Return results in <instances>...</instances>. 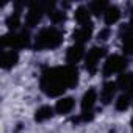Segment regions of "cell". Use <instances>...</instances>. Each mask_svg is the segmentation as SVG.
I'll return each mask as SVG.
<instances>
[{
    "instance_id": "1",
    "label": "cell",
    "mask_w": 133,
    "mask_h": 133,
    "mask_svg": "<svg viewBox=\"0 0 133 133\" xmlns=\"http://www.w3.org/2000/svg\"><path fill=\"white\" fill-rule=\"evenodd\" d=\"M78 83V71L75 66L49 68L41 75V89L50 97L63 94L66 89L74 88Z\"/></svg>"
},
{
    "instance_id": "2",
    "label": "cell",
    "mask_w": 133,
    "mask_h": 133,
    "mask_svg": "<svg viewBox=\"0 0 133 133\" xmlns=\"http://www.w3.org/2000/svg\"><path fill=\"white\" fill-rule=\"evenodd\" d=\"M63 42V33L56 27H45L39 30V33L35 36V49L36 50H49L56 49Z\"/></svg>"
},
{
    "instance_id": "3",
    "label": "cell",
    "mask_w": 133,
    "mask_h": 133,
    "mask_svg": "<svg viewBox=\"0 0 133 133\" xmlns=\"http://www.w3.org/2000/svg\"><path fill=\"white\" fill-rule=\"evenodd\" d=\"M30 45V36L27 31H21V33H8L2 38V47H10L11 50H17V49H24Z\"/></svg>"
},
{
    "instance_id": "4",
    "label": "cell",
    "mask_w": 133,
    "mask_h": 133,
    "mask_svg": "<svg viewBox=\"0 0 133 133\" xmlns=\"http://www.w3.org/2000/svg\"><path fill=\"white\" fill-rule=\"evenodd\" d=\"M127 68V59L121 55H113L107 59V63L103 64L102 68V74L105 77H110L113 74H124Z\"/></svg>"
},
{
    "instance_id": "5",
    "label": "cell",
    "mask_w": 133,
    "mask_h": 133,
    "mask_svg": "<svg viewBox=\"0 0 133 133\" xmlns=\"http://www.w3.org/2000/svg\"><path fill=\"white\" fill-rule=\"evenodd\" d=\"M105 55V49L103 47H92L91 50H88L86 56H85V68L89 74H96L99 63Z\"/></svg>"
},
{
    "instance_id": "6",
    "label": "cell",
    "mask_w": 133,
    "mask_h": 133,
    "mask_svg": "<svg viewBox=\"0 0 133 133\" xmlns=\"http://www.w3.org/2000/svg\"><path fill=\"white\" fill-rule=\"evenodd\" d=\"M42 13H44V10H42V5H41V3H31L28 13H27V16H25L27 25H28V27L38 25V22H39L41 17H42Z\"/></svg>"
},
{
    "instance_id": "7",
    "label": "cell",
    "mask_w": 133,
    "mask_h": 133,
    "mask_svg": "<svg viewBox=\"0 0 133 133\" xmlns=\"http://www.w3.org/2000/svg\"><path fill=\"white\" fill-rule=\"evenodd\" d=\"M83 56H85V47H83V44H74L72 47L68 49V52H66V61H68L69 66H74Z\"/></svg>"
},
{
    "instance_id": "8",
    "label": "cell",
    "mask_w": 133,
    "mask_h": 133,
    "mask_svg": "<svg viewBox=\"0 0 133 133\" xmlns=\"http://www.w3.org/2000/svg\"><path fill=\"white\" fill-rule=\"evenodd\" d=\"M97 102V91L94 88H89L83 97H82V113H86V111H92L94 105Z\"/></svg>"
},
{
    "instance_id": "9",
    "label": "cell",
    "mask_w": 133,
    "mask_h": 133,
    "mask_svg": "<svg viewBox=\"0 0 133 133\" xmlns=\"http://www.w3.org/2000/svg\"><path fill=\"white\" fill-rule=\"evenodd\" d=\"M121 35H122V50H124V53L125 55H133V30L130 28V25L125 30L122 28Z\"/></svg>"
},
{
    "instance_id": "10",
    "label": "cell",
    "mask_w": 133,
    "mask_h": 133,
    "mask_svg": "<svg viewBox=\"0 0 133 133\" xmlns=\"http://www.w3.org/2000/svg\"><path fill=\"white\" fill-rule=\"evenodd\" d=\"M75 107V100L74 97H61L56 105H55V111L58 114H69Z\"/></svg>"
},
{
    "instance_id": "11",
    "label": "cell",
    "mask_w": 133,
    "mask_h": 133,
    "mask_svg": "<svg viewBox=\"0 0 133 133\" xmlns=\"http://www.w3.org/2000/svg\"><path fill=\"white\" fill-rule=\"evenodd\" d=\"M17 61H19V53L16 50H5L2 53V59H0L3 69H13L17 64Z\"/></svg>"
},
{
    "instance_id": "12",
    "label": "cell",
    "mask_w": 133,
    "mask_h": 133,
    "mask_svg": "<svg viewBox=\"0 0 133 133\" xmlns=\"http://www.w3.org/2000/svg\"><path fill=\"white\" fill-rule=\"evenodd\" d=\"M116 89H117V83H113V82H107L103 86H102V91H100V100L102 103H110L116 94Z\"/></svg>"
},
{
    "instance_id": "13",
    "label": "cell",
    "mask_w": 133,
    "mask_h": 133,
    "mask_svg": "<svg viewBox=\"0 0 133 133\" xmlns=\"http://www.w3.org/2000/svg\"><path fill=\"white\" fill-rule=\"evenodd\" d=\"M91 33H92V25H85V27L77 28L72 33V38H74L75 44H83L91 38Z\"/></svg>"
},
{
    "instance_id": "14",
    "label": "cell",
    "mask_w": 133,
    "mask_h": 133,
    "mask_svg": "<svg viewBox=\"0 0 133 133\" xmlns=\"http://www.w3.org/2000/svg\"><path fill=\"white\" fill-rule=\"evenodd\" d=\"M89 16H91V11H89V8H86V6H78V8L75 10V21L80 24V27L91 25Z\"/></svg>"
},
{
    "instance_id": "15",
    "label": "cell",
    "mask_w": 133,
    "mask_h": 133,
    "mask_svg": "<svg viewBox=\"0 0 133 133\" xmlns=\"http://www.w3.org/2000/svg\"><path fill=\"white\" fill-rule=\"evenodd\" d=\"M103 19H105V24L107 25H113L116 24L119 19H121V11L117 6H108L107 11L103 13Z\"/></svg>"
},
{
    "instance_id": "16",
    "label": "cell",
    "mask_w": 133,
    "mask_h": 133,
    "mask_svg": "<svg viewBox=\"0 0 133 133\" xmlns=\"http://www.w3.org/2000/svg\"><path fill=\"white\" fill-rule=\"evenodd\" d=\"M52 116H53V108L49 107V105H42V107H39L36 110L35 121L36 122H44V121H49Z\"/></svg>"
},
{
    "instance_id": "17",
    "label": "cell",
    "mask_w": 133,
    "mask_h": 133,
    "mask_svg": "<svg viewBox=\"0 0 133 133\" xmlns=\"http://www.w3.org/2000/svg\"><path fill=\"white\" fill-rule=\"evenodd\" d=\"M117 86H121L122 89L130 91L131 86H133V74H130V72L121 74V77H119V80H117Z\"/></svg>"
},
{
    "instance_id": "18",
    "label": "cell",
    "mask_w": 133,
    "mask_h": 133,
    "mask_svg": "<svg viewBox=\"0 0 133 133\" xmlns=\"http://www.w3.org/2000/svg\"><path fill=\"white\" fill-rule=\"evenodd\" d=\"M6 25H8L10 30L16 31L21 25V11H14L13 14H10L8 19H6Z\"/></svg>"
},
{
    "instance_id": "19",
    "label": "cell",
    "mask_w": 133,
    "mask_h": 133,
    "mask_svg": "<svg viewBox=\"0 0 133 133\" xmlns=\"http://www.w3.org/2000/svg\"><path fill=\"white\" fill-rule=\"evenodd\" d=\"M114 107H116L117 111H125V110L130 107V94L127 92V94L119 96L117 100H116V103H114Z\"/></svg>"
},
{
    "instance_id": "20",
    "label": "cell",
    "mask_w": 133,
    "mask_h": 133,
    "mask_svg": "<svg viewBox=\"0 0 133 133\" xmlns=\"http://www.w3.org/2000/svg\"><path fill=\"white\" fill-rule=\"evenodd\" d=\"M89 11L91 13H94V14H103L105 11H107V8H108V5L105 3V2H92V3H89Z\"/></svg>"
},
{
    "instance_id": "21",
    "label": "cell",
    "mask_w": 133,
    "mask_h": 133,
    "mask_svg": "<svg viewBox=\"0 0 133 133\" xmlns=\"http://www.w3.org/2000/svg\"><path fill=\"white\" fill-rule=\"evenodd\" d=\"M49 17H50V21L56 25V24H61V22L66 19V14H64L63 11H56V10H53V11L49 14Z\"/></svg>"
},
{
    "instance_id": "22",
    "label": "cell",
    "mask_w": 133,
    "mask_h": 133,
    "mask_svg": "<svg viewBox=\"0 0 133 133\" xmlns=\"http://www.w3.org/2000/svg\"><path fill=\"white\" fill-rule=\"evenodd\" d=\"M110 33H111V31H110V28H103V30H100V31H99V35H97V36H99V39H100V41H107V39H108V36H110Z\"/></svg>"
},
{
    "instance_id": "23",
    "label": "cell",
    "mask_w": 133,
    "mask_h": 133,
    "mask_svg": "<svg viewBox=\"0 0 133 133\" xmlns=\"http://www.w3.org/2000/svg\"><path fill=\"white\" fill-rule=\"evenodd\" d=\"M130 28L133 30V14H131V19H130Z\"/></svg>"
},
{
    "instance_id": "24",
    "label": "cell",
    "mask_w": 133,
    "mask_h": 133,
    "mask_svg": "<svg viewBox=\"0 0 133 133\" xmlns=\"http://www.w3.org/2000/svg\"><path fill=\"white\" fill-rule=\"evenodd\" d=\"M128 94H130V96H131V94H133V86H131V89H130V91H128Z\"/></svg>"
},
{
    "instance_id": "25",
    "label": "cell",
    "mask_w": 133,
    "mask_h": 133,
    "mask_svg": "<svg viewBox=\"0 0 133 133\" xmlns=\"http://www.w3.org/2000/svg\"><path fill=\"white\" fill-rule=\"evenodd\" d=\"M131 130H133V121H131Z\"/></svg>"
}]
</instances>
